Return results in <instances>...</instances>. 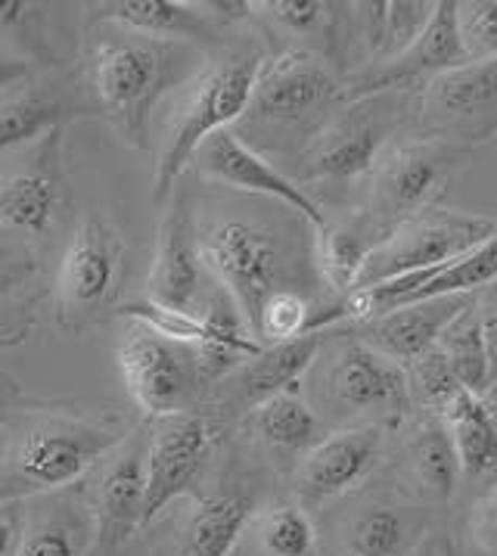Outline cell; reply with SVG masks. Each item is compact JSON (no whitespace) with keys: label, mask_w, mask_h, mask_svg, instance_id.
<instances>
[{"label":"cell","mask_w":497,"mask_h":556,"mask_svg":"<svg viewBox=\"0 0 497 556\" xmlns=\"http://www.w3.org/2000/svg\"><path fill=\"white\" fill-rule=\"evenodd\" d=\"M131 435L81 417H38L7 439L3 457V504L72 485Z\"/></svg>","instance_id":"6da1fadb"},{"label":"cell","mask_w":497,"mask_h":556,"mask_svg":"<svg viewBox=\"0 0 497 556\" xmlns=\"http://www.w3.org/2000/svg\"><path fill=\"white\" fill-rule=\"evenodd\" d=\"M181 53L168 41L140 35H115L91 47L88 78L100 112L113 122L118 134L146 150V118L156 103L178 81Z\"/></svg>","instance_id":"7a4b0ae2"},{"label":"cell","mask_w":497,"mask_h":556,"mask_svg":"<svg viewBox=\"0 0 497 556\" xmlns=\"http://www.w3.org/2000/svg\"><path fill=\"white\" fill-rule=\"evenodd\" d=\"M262 72H265V56L258 50H243L221 66L208 68L190 88L178 112L171 115V125L165 134V147L153 180V200H168L183 168L200 156L205 143L215 134L230 131V125L252 110Z\"/></svg>","instance_id":"3957f363"},{"label":"cell","mask_w":497,"mask_h":556,"mask_svg":"<svg viewBox=\"0 0 497 556\" xmlns=\"http://www.w3.org/2000/svg\"><path fill=\"white\" fill-rule=\"evenodd\" d=\"M497 233V224L463 212H420L373 245L361 270L358 290H373L407 274H420L432 267L451 265L488 243ZM355 290V292H358Z\"/></svg>","instance_id":"277c9868"},{"label":"cell","mask_w":497,"mask_h":556,"mask_svg":"<svg viewBox=\"0 0 497 556\" xmlns=\"http://www.w3.org/2000/svg\"><path fill=\"white\" fill-rule=\"evenodd\" d=\"M115 357L135 404L156 420L183 414L203 374L193 345L175 342L137 320L125 327Z\"/></svg>","instance_id":"5b68a950"},{"label":"cell","mask_w":497,"mask_h":556,"mask_svg":"<svg viewBox=\"0 0 497 556\" xmlns=\"http://www.w3.org/2000/svg\"><path fill=\"white\" fill-rule=\"evenodd\" d=\"M125 243L103 218H85L68 240L56 270V320L81 330L103 312L122 283Z\"/></svg>","instance_id":"8992f818"},{"label":"cell","mask_w":497,"mask_h":556,"mask_svg":"<svg viewBox=\"0 0 497 556\" xmlns=\"http://www.w3.org/2000/svg\"><path fill=\"white\" fill-rule=\"evenodd\" d=\"M205 267L230 292L233 305L255 336L258 314L273 292H280V255L271 233L255 224L227 218L200 233Z\"/></svg>","instance_id":"52a82bcc"},{"label":"cell","mask_w":497,"mask_h":556,"mask_svg":"<svg viewBox=\"0 0 497 556\" xmlns=\"http://www.w3.org/2000/svg\"><path fill=\"white\" fill-rule=\"evenodd\" d=\"M488 283H497V233L488 243H482L451 265L407 274V277H398V280L373 287V290L352 292L340 305V314L342 320H370V317H380L392 308H402V305L457 299V295L482 290Z\"/></svg>","instance_id":"ba28073f"},{"label":"cell","mask_w":497,"mask_h":556,"mask_svg":"<svg viewBox=\"0 0 497 556\" xmlns=\"http://www.w3.org/2000/svg\"><path fill=\"white\" fill-rule=\"evenodd\" d=\"M420 112L438 137L470 150L497 131V63H470L423 85Z\"/></svg>","instance_id":"9c48e42d"},{"label":"cell","mask_w":497,"mask_h":556,"mask_svg":"<svg viewBox=\"0 0 497 556\" xmlns=\"http://www.w3.org/2000/svg\"><path fill=\"white\" fill-rule=\"evenodd\" d=\"M212 451V426L196 414H178L158 420L150 435L146 457V510L143 526H150L171 501L193 489Z\"/></svg>","instance_id":"30bf717a"},{"label":"cell","mask_w":497,"mask_h":556,"mask_svg":"<svg viewBox=\"0 0 497 556\" xmlns=\"http://www.w3.org/2000/svg\"><path fill=\"white\" fill-rule=\"evenodd\" d=\"M203 245L200 227L187 202L175 200L162 215L156 240V258L146 277V299L171 312L200 314L203 299Z\"/></svg>","instance_id":"8fae6325"},{"label":"cell","mask_w":497,"mask_h":556,"mask_svg":"<svg viewBox=\"0 0 497 556\" xmlns=\"http://www.w3.org/2000/svg\"><path fill=\"white\" fill-rule=\"evenodd\" d=\"M146 457H150V435L137 432L118 447V454L103 460V467L93 479L97 538L106 551L125 544L131 532L143 526Z\"/></svg>","instance_id":"7c38bea8"},{"label":"cell","mask_w":497,"mask_h":556,"mask_svg":"<svg viewBox=\"0 0 497 556\" xmlns=\"http://www.w3.org/2000/svg\"><path fill=\"white\" fill-rule=\"evenodd\" d=\"M467 156V147H454L448 140H423L398 147L380 165L377 178V205L385 218H413L420 208L426 212L430 200L442 190L451 168Z\"/></svg>","instance_id":"4fadbf2b"},{"label":"cell","mask_w":497,"mask_h":556,"mask_svg":"<svg viewBox=\"0 0 497 556\" xmlns=\"http://www.w3.org/2000/svg\"><path fill=\"white\" fill-rule=\"evenodd\" d=\"M200 168L208 178L221 180L227 187L246 190V193H262L280 200L283 205L295 208L305 222L315 227L317 233H323L330 224L323 218V212L317 208V202L286 175H280L268 159H262L248 143H243L233 131L215 134L203 150H200Z\"/></svg>","instance_id":"5bb4252c"},{"label":"cell","mask_w":497,"mask_h":556,"mask_svg":"<svg viewBox=\"0 0 497 556\" xmlns=\"http://www.w3.org/2000/svg\"><path fill=\"white\" fill-rule=\"evenodd\" d=\"M63 134H47L38 140L31 162L10 172L0 187V224L7 230L41 237L50 230L63 205V159H60V140Z\"/></svg>","instance_id":"9a60e30c"},{"label":"cell","mask_w":497,"mask_h":556,"mask_svg":"<svg viewBox=\"0 0 497 556\" xmlns=\"http://www.w3.org/2000/svg\"><path fill=\"white\" fill-rule=\"evenodd\" d=\"M340 93V81L315 56L293 50L265 66L248 112L262 122H298L333 106Z\"/></svg>","instance_id":"2e32d148"},{"label":"cell","mask_w":497,"mask_h":556,"mask_svg":"<svg viewBox=\"0 0 497 556\" xmlns=\"http://www.w3.org/2000/svg\"><path fill=\"white\" fill-rule=\"evenodd\" d=\"M470 66L467 47L460 38V20H457V0H442L435 3L426 31L405 50L398 60L383 63V68L364 75L355 93H377L395 85H410V81H432L445 72Z\"/></svg>","instance_id":"e0dca14e"},{"label":"cell","mask_w":497,"mask_h":556,"mask_svg":"<svg viewBox=\"0 0 497 556\" xmlns=\"http://www.w3.org/2000/svg\"><path fill=\"white\" fill-rule=\"evenodd\" d=\"M380 454V429L358 426L323 435L302 460L298 489L308 501H330L352 491L373 469Z\"/></svg>","instance_id":"ac0fdd59"},{"label":"cell","mask_w":497,"mask_h":556,"mask_svg":"<svg viewBox=\"0 0 497 556\" xmlns=\"http://www.w3.org/2000/svg\"><path fill=\"white\" fill-rule=\"evenodd\" d=\"M467 308H470L467 295L402 305V308H392L380 317L364 320L367 324L364 342L392 361H420L442 342V336L448 333V327Z\"/></svg>","instance_id":"d6986e66"},{"label":"cell","mask_w":497,"mask_h":556,"mask_svg":"<svg viewBox=\"0 0 497 556\" xmlns=\"http://www.w3.org/2000/svg\"><path fill=\"white\" fill-rule=\"evenodd\" d=\"M330 389L333 399L352 410L388 407V404H405L410 395V377L398 367V361L377 352L361 339L342 345L330 374Z\"/></svg>","instance_id":"ffe728a7"},{"label":"cell","mask_w":497,"mask_h":556,"mask_svg":"<svg viewBox=\"0 0 497 556\" xmlns=\"http://www.w3.org/2000/svg\"><path fill=\"white\" fill-rule=\"evenodd\" d=\"M385 143V125L373 115L352 112L333 122L315 140L308 175L327 180H348L370 172Z\"/></svg>","instance_id":"44dd1931"},{"label":"cell","mask_w":497,"mask_h":556,"mask_svg":"<svg viewBox=\"0 0 497 556\" xmlns=\"http://www.w3.org/2000/svg\"><path fill=\"white\" fill-rule=\"evenodd\" d=\"M196 3H171V0H115L100 7V20H110L118 28L168 41V38H208L212 25L203 13H193Z\"/></svg>","instance_id":"7402d4cb"},{"label":"cell","mask_w":497,"mask_h":556,"mask_svg":"<svg viewBox=\"0 0 497 556\" xmlns=\"http://www.w3.org/2000/svg\"><path fill=\"white\" fill-rule=\"evenodd\" d=\"M454 435L463 476H485L497 467V424L485 399L460 389L438 414Z\"/></svg>","instance_id":"603a6c76"},{"label":"cell","mask_w":497,"mask_h":556,"mask_svg":"<svg viewBox=\"0 0 497 556\" xmlns=\"http://www.w3.org/2000/svg\"><path fill=\"white\" fill-rule=\"evenodd\" d=\"M252 516L246 494H212L187 522L181 556H230Z\"/></svg>","instance_id":"cb8c5ba5"},{"label":"cell","mask_w":497,"mask_h":556,"mask_svg":"<svg viewBox=\"0 0 497 556\" xmlns=\"http://www.w3.org/2000/svg\"><path fill=\"white\" fill-rule=\"evenodd\" d=\"M320 345H323L320 330L290 339V342L268 345L262 355L252 357V367H246V374L240 379L243 395L255 404H262V401L273 399L280 392H293L295 379L315 364Z\"/></svg>","instance_id":"d4e9b609"},{"label":"cell","mask_w":497,"mask_h":556,"mask_svg":"<svg viewBox=\"0 0 497 556\" xmlns=\"http://www.w3.org/2000/svg\"><path fill=\"white\" fill-rule=\"evenodd\" d=\"M438 349L448 361L454 379L467 392H473L479 399L492 392V364H488V349L482 336V320H479V312H473V305L448 327Z\"/></svg>","instance_id":"484cf974"},{"label":"cell","mask_w":497,"mask_h":556,"mask_svg":"<svg viewBox=\"0 0 497 556\" xmlns=\"http://www.w3.org/2000/svg\"><path fill=\"white\" fill-rule=\"evenodd\" d=\"M410 467L417 482L435 497H451L457 489V476L460 469V457L454 447V435L448 424L442 417H432L417 429L413 442H410Z\"/></svg>","instance_id":"4316f807"},{"label":"cell","mask_w":497,"mask_h":556,"mask_svg":"<svg viewBox=\"0 0 497 556\" xmlns=\"http://www.w3.org/2000/svg\"><path fill=\"white\" fill-rule=\"evenodd\" d=\"M60 103L38 88H7L0 100V150L10 153L31 140L60 131Z\"/></svg>","instance_id":"83f0119b"},{"label":"cell","mask_w":497,"mask_h":556,"mask_svg":"<svg viewBox=\"0 0 497 556\" xmlns=\"http://www.w3.org/2000/svg\"><path fill=\"white\" fill-rule=\"evenodd\" d=\"M367 41L385 63L398 60L426 31L435 3H367Z\"/></svg>","instance_id":"f1b7e54d"},{"label":"cell","mask_w":497,"mask_h":556,"mask_svg":"<svg viewBox=\"0 0 497 556\" xmlns=\"http://www.w3.org/2000/svg\"><path fill=\"white\" fill-rule=\"evenodd\" d=\"M255 426L268 445L283 451H311L320 442V424L315 410L295 392H280L262 401L255 410Z\"/></svg>","instance_id":"f546056e"},{"label":"cell","mask_w":497,"mask_h":556,"mask_svg":"<svg viewBox=\"0 0 497 556\" xmlns=\"http://www.w3.org/2000/svg\"><path fill=\"white\" fill-rule=\"evenodd\" d=\"M377 243H364L361 233L345 230V227H327L320 233V267L323 277L336 287L348 290V295L358 290L361 270L370 258Z\"/></svg>","instance_id":"4dcf8cb0"},{"label":"cell","mask_w":497,"mask_h":556,"mask_svg":"<svg viewBox=\"0 0 497 556\" xmlns=\"http://www.w3.org/2000/svg\"><path fill=\"white\" fill-rule=\"evenodd\" d=\"M305 333H315L308 302L293 290L273 292L258 314L255 339H265L268 345H277V342H290V339H298Z\"/></svg>","instance_id":"1f68e13d"},{"label":"cell","mask_w":497,"mask_h":556,"mask_svg":"<svg viewBox=\"0 0 497 556\" xmlns=\"http://www.w3.org/2000/svg\"><path fill=\"white\" fill-rule=\"evenodd\" d=\"M262 544L271 556H311L315 526L302 507H280L262 526Z\"/></svg>","instance_id":"d6a6232c"},{"label":"cell","mask_w":497,"mask_h":556,"mask_svg":"<svg viewBox=\"0 0 497 556\" xmlns=\"http://www.w3.org/2000/svg\"><path fill=\"white\" fill-rule=\"evenodd\" d=\"M460 38L470 63H497V3L495 0H470L457 3Z\"/></svg>","instance_id":"836d02e7"},{"label":"cell","mask_w":497,"mask_h":556,"mask_svg":"<svg viewBox=\"0 0 497 556\" xmlns=\"http://www.w3.org/2000/svg\"><path fill=\"white\" fill-rule=\"evenodd\" d=\"M405 538L402 516L388 507L370 510L355 529V556H395Z\"/></svg>","instance_id":"e575fe53"},{"label":"cell","mask_w":497,"mask_h":556,"mask_svg":"<svg viewBox=\"0 0 497 556\" xmlns=\"http://www.w3.org/2000/svg\"><path fill=\"white\" fill-rule=\"evenodd\" d=\"M413 364H417V389H420V399L426 401L435 414H442L445 404H448L463 386L454 379L451 367H448V361H445L438 345H435L432 352H426L420 361H413Z\"/></svg>","instance_id":"d590c367"},{"label":"cell","mask_w":497,"mask_h":556,"mask_svg":"<svg viewBox=\"0 0 497 556\" xmlns=\"http://www.w3.org/2000/svg\"><path fill=\"white\" fill-rule=\"evenodd\" d=\"M262 10H268L273 23L290 28L293 35H315L330 23V3L320 0H271L262 3Z\"/></svg>","instance_id":"8d00e7d4"},{"label":"cell","mask_w":497,"mask_h":556,"mask_svg":"<svg viewBox=\"0 0 497 556\" xmlns=\"http://www.w3.org/2000/svg\"><path fill=\"white\" fill-rule=\"evenodd\" d=\"M16 556H78V544L72 541L66 526H41L25 534Z\"/></svg>","instance_id":"74e56055"},{"label":"cell","mask_w":497,"mask_h":556,"mask_svg":"<svg viewBox=\"0 0 497 556\" xmlns=\"http://www.w3.org/2000/svg\"><path fill=\"white\" fill-rule=\"evenodd\" d=\"M25 519L16 513L13 504H3V519H0V556H16L25 541Z\"/></svg>","instance_id":"f35d334b"},{"label":"cell","mask_w":497,"mask_h":556,"mask_svg":"<svg viewBox=\"0 0 497 556\" xmlns=\"http://www.w3.org/2000/svg\"><path fill=\"white\" fill-rule=\"evenodd\" d=\"M479 320H482V336H485L488 364H492V392H497V290L485 299Z\"/></svg>","instance_id":"ab89813d"},{"label":"cell","mask_w":497,"mask_h":556,"mask_svg":"<svg viewBox=\"0 0 497 556\" xmlns=\"http://www.w3.org/2000/svg\"><path fill=\"white\" fill-rule=\"evenodd\" d=\"M475 534L485 547L497 551V489L488 491V497L479 504V516H475Z\"/></svg>","instance_id":"60d3db41"},{"label":"cell","mask_w":497,"mask_h":556,"mask_svg":"<svg viewBox=\"0 0 497 556\" xmlns=\"http://www.w3.org/2000/svg\"><path fill=\"white\" fill-rule=\"evenodd\" d=\"M203 7L205 10H218V16L227 20V23L230 20H243V16H248V10H252L248 3H203Z\"/></svg>","instance_id":"b9f144b4"}]
</instances>
